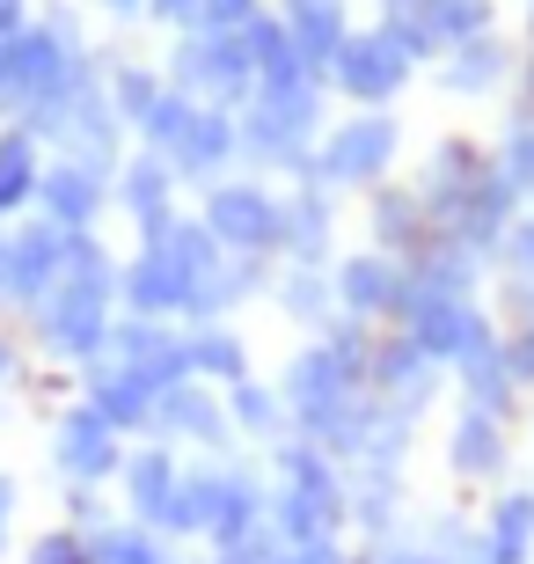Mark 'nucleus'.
<instances>
[{
	"label": "nucleus",
	"instance_id": "f257e3e1",
	"mask_svg": "<svg viewBox=\"0 0 534 564\" xmlns=\"http://www.w3.org/2000/svg\"><path fill=\"white\" fill-rule=\"evenodd\" d=\"M110 330H118V257L103 250V235H74L52 293L22 315V337L44 367H96L110 352Z\"/></svg>",
	"mask_w": 534,
	"mask_h": 564
},
{
	"label": "nucleus",
	"instance_id": "f03ea898",
	"mask_svg": "<svg viewBox=\"0 0 534 564\" xmlns=\"http://www.w3.org/2000/svg\"><path fill=\"white\" fill-rule=\"evenodd\" d=\"M373 337H381V330H367V323L337 315L323 337L293 345V359L279 367V403H286V425H293L301 440H323L329 425L351 411V403L367 397Z\"/></svg>",
	"mask_w": 534,
	"mask_h": 564
},
{
	"label": "nucleus",
	"instance_id": "7ed1b4c3",
	"mask_svg": "<svg viewBox=\"0 0 534 564\" xmlns=\"http://www.w3.org/2000/svg\"><path fill=\"white\" fill-rule=\"evenodd\" d=\"M88 66H96V52H88L74 8H52V15L22 22L15 37H0V126H22L30 110L66 96Z\"/></svg>",
	"mask_w": 534,
	"mask_h": 564
},
{
	"label": "nucleus",
	"instance_id": "20e7f679",
	"mask_svg": "<svg viewBox=\"0 0 534 564\" xmlns=\"http://www.w3.org/2000/svg\"><path fill=\"white\" fill-rule=\"evenodd\" d=\"M329 88L301 82V88H257L235 110V140H242L249 169H279L286 184H315V140L329 132Z\"/></svg>",
	"mask_w": 534,
	"mask_h": 564
},
{
	"label": "nucleus",
	"instance_id": "39448f33",
	"mask_svg": "<svg viewBox=\"0 0 534 564\" xmlns=\"http://www.w3.org/2000/svg\"><path fill=\"white\" fill-rule=\"evenodd\" d=\"M403 147H411V132H403L395 110H345L315 140V184L337 191V198H367V191L395 184Z\"/></svg>",
	"mask_w": 534,
	"mask_h": 564
},
{
	"label": "nucleus",
	"instance_id": "423d86ee",
	"mask_svg": "<svg viewBox=\"0 0 534 564\" xmlns=\"http://www.w3.org/2000/svg\"><path fill=\"white\" fill-rule=\"evenodd\" d=\"M162 74H168V88H184V96H198V104H212V110H242L249 96H257L249 30H227V37H212V30H176Z\"/></svg>",
	"mask_w": 534,
	"mask_h": 564
},
{
	"label": "nucleus",
	"instance_id": "0eeeda50",
	"mask_svg": "<svg viewBox=\"0 0 534 564\" xmlns=\"http://www.w3.org/2000/svg\"><path fill=\"white\" fill-rule=\"evenodd\" d=\"M279 206H286V191H271L264 176H220L212 191H198V220L212 228L227 257H271L279 264Z\"/></svg>",
	"mask_w": 534,
	"mask_h": 564
},
{
	"label": "nucleus",
	"instance_id": "6e6552de",
	"mask_svg": "<svg viewBox=\"0 0 534 564\" xmlns=\"http://www.w3.org/2000/svg\"><path fill=\"white\" fill-rule=\"evenodd\" d=\"M411 82H417V59L389 37V30H351L323 88L345 96L351 110H395L403 96H411Z\"/></svg>",
	"mask_w": 534,
	"mask_h": 564
},
{
	"label": "nucleus",
	"instance_id": "1a4fd4ad",
	"mask_svg": "<svg viewBox=\"0 0 534 564\" xmlns=\"http://www.w3.org/2000/svg\"><path fill=\"white\" fill-rule=\"evenodd\" d=\"M44 455H52L59 491H103V484H118L132 447H124V433H110L88 403H59V419L44 433Z\"/></svg>",
	"mask_w": 534,
	"mask_h": 564
},
{
	"label": "nucleus",
	"instance_id": "9d476101",
	"mask_svg": "<svg viewBox=\"0 0 534 564\" xmlns=\"http://www.w3.org/2000/svg\"><path fill=\"white\" fill-rule=\"evenodd\" d=\"M447 301H483V257H469V250H454V242L432 235L417 257H403V286H395L389 330H403V323H417V315H432V308H447Z\"/></svg>",
	"mask_w": 534,
	"mask_h": 564
},
{
	"label": "nucleus",
	"instance_id": "9b49d317",
	"mask_svg": "<svg viewBox=\"0 0 534 564\" xmlns=\"http://www.w3.org/2000/svg\"><path fill=\"white\" fill-rule=\"evenodd\" d=\"M66 242L74 235L66 228H52L44 213H22L15 228H8V250H0V315H30L52 293V279H59V264H66Z\"/></svg>",
	"mask_w": 534,
	"mask_h": 564
},
{
	"label": "nucleus",
	"instance_id": "f8f14e48",
	"mask_svg": "<svg viewBox=\"0 0 534 564\" xmlns=\"http://www.w3.org/2000/svg\"><path fill=\"white\" fill-rule=\"evenodd\" d=\"M110 176L118 162H88V154H52L37 184V213L66 235H96V220L110 213Z\"/></svg>",
	"mask_w": 534,
	"mask_h": 564
},
{
	"label": "nucleus",
	"instance_id": "ddd939ff",
	"mask_svg": "<svg viewBox=\"0 0 534 564\" xmlns=\"http://www.w3.org/2000/svg\"><path fill=\"white\" fill-rule=\"evenodd\" d=\"M146 440H162V447H198V455H235V425H227V403L220 389L206 381H176L168 397H154V425Z\"/></svg>",
	"mask_w": 534,
	"mask_h": 564
},
{
	"label": "nucleus",
	"instance_id": "4468645a",
	"mask_svg": "<svg viewBox=\"0 0 534 564\" xmlns=\"http://www.w3.org/2000/svg\"><path fill=\"white\" fill-rule=\"evenodd\" d=\"M483 169H491V147L469 140V132H447V140H432L425 154H417L411 169V191H417V206H425V220L439 228L461 198H469L476 184H483Z\"/></svg>",
	"mask_w": 534,
	"mask_h": 564
},
{
	"label": "nucleus",
	"instance_id": "2eb2a0df",
	"mask_svg": "<svg viewBox=\"0 0 534 564\" xmlns=\"http://www.w3.org/2000/svg\"><path fill=\"white\" fill-rule=\"evenodd\" d=\"M110 367H124L132 381H146L154 397H168L176 381H190V359H184V323H146V315H118L110 330Z\"/></svg>",
	"mask_w": 534,
	"mask_h": 564
},
{
	"label": "nucleus",
	"instance_id": "dca6fc26",
	"mask_svg": "<svg viewBox=\"0 0 534 564\" xmlns=\"http://www.w3.org/2000/svg\"><path fill=\"white\" fill-rule=\"evenodd\" d=\"M367 389L389 403V411H403V419H425L432 403H439V389H447V367H432L403 330H381V337H373Z\"/></svg>",
	"mask_w": 534,
	"mask_h": 564
},
{
	"label": "nucleus",
	"instance_id": "f3484780",
	"mask_svg": "<svg viewBox=\"0 0 534 564\" xmlns=\"http://www.w3.org/2000/svg\"><path fill=\"white\" fill-rule=\"evenodd\" d=\"M403 337H411L432 367H447V375H454L461 359L491 352L498 337H505V323H498L491 301H447V308H432V315H417V323H403Z\"/></svg>",
	"mask_w": 534,
	"mask_h": 564
},
{
	"label": "nucleus",
	"instance_id": "a211bd4d",
	"mask_svg": "<svg viewBox=\"0 0 534 564\" xmlns=\"http://www.w3.org/2000/svg\"><path fill=\"white\" fill-rule=\"evenodd\" d=\"M337 228H345V198L323 184H286L279 206V264H337Z\"/></svg>",
	"mask_w": 534,
	"mask_h": 564
},
{
	"label": "nucleus",
	"instance_id": "6ab92c4d",
	"mask_svg": "<svg viewBox=\"0 0 534 564\" xmlns=\"http://www.w3.org/2000/svg\"><path fill=\"white\" fill-rule=\"evenodd\" d=\"M329 286H337V315H351V323H367V330H389L395 315V286H403V257L389 250H337V264H329Z\"/></svg>",
	"mask_w": 534,
	"mask_h": 564
},
{
	"label": "nucleus",
	"instance_id": "aec40b11",
	"mask_svg": "<svg viewBox=\"0 0 534 564\" xmlns=\"http://www.w3.org/2000/svg\"><path fill=\"white\" fill-rule=\"evenodd\" d=\"M264 506H271L264 462L227 455V462H220V499H212V521H206V543H212V550L264 543Z\"/></svg>",
	"mask_w": 534,
	"mask_h": 564
},
{
	"label": "nucleus",
	"instance_id": "412c9836",
	"mask_svg": "<svg viewBox=\"0 0 534 564\" xmlns=\"http://www.w3.org/2000/svg\"><path fill=\"white\" fill-rule=\"evenodd\" d=\"M447 477L454 484H505L513 469V425L491 419V411H469V403H454L447 419Z\"/></svg>",
	"mask_w": 534,
	"mask_h": 564
},
{
	"label": "nucleus",
	"instance_id": "4be33fe9",
	"mask_svg": "<svg viewBox=\"0 0 534 564\" xmlns=\"http://www.w3.org/2000/svg\"><path fill=\"white\" fill-rule=\"evenodd\" d=\"M168 162V176H176V184H190V191H212L220 184V176H235V169H242V140H235V110H198V118H190V132L176 147H168L162 154Z\"/></svg>",
	"mask_w": 534,
	"mask_h": 564
},
{
	"label": "nucleus",
	"instance_id": "5701e85b",
	"mask_svg": "<svg viewBox=\"0 0 534 564\" xmlns=\"http://www.w3.org/2000/svg\"><path fill=\"white\" fill-rule=\"evenodd\" d=\"M271 15L286 22V44L301 52V66H308L315 82H329V66H337V52H345V37H351L345 0H279Z\"/></svg>",
	"mask_w": 534,
	"mask_h": 564
},
{
	"label": "nucleus",
	"instance_id": "b1692460",
	"mask_svg": "<svg viewBox=\"0 0 534 564\" xmlns=\"http://www.w3.org/2000/svg\"><path fill=\"white\" fill-rule=\"evenodd\" d=\"M176 176H168V162L162 154H124L118 162V176H110V213H118V220H132V235L140 228H154V220H168V213H176Z\"/></svg>",
	"mask_w": 534,
	"mask_h": 564
},
{
	"label": "nucleus",
	"instance_id": "393cba45",
	"mask_svg": "<svg viewBox=\"0 0 534 564\" xmlns=\"http://www.w3.org/2000/svg\"><path fill=\"white\" fill-rule=\"evenodd\" d=\"M520 74V52L505 37H469V44H454L447 59H439V88H447L454 104H476V96H498V88Z\"/></svg>",
	"mask_w": 534,
	"mask_h": 564
},
{
	"label": "nucleus",
	"instance_id": "a878e982",
	"mask_svg": "<svg viewBox=\"0 0 534 564\" xmlns=\"http://www.w3.org/2000/svg\"><path fill=\"white\" fill-rule=\"evenodd\" d=\"M367 242H373V250H389V257H417L432 242V220H425V206H417L411 176L367 191Z\"/></svg>",
	"mask_w": 534,
	"mask_h": 564
},
{
	"label": "nucleus",
	"instance_id": "bb28decb",
	"mask_svg": "<svg viewBox=\"0 0 534 564\" xmlns=\"http://www.w3.org/2000/svg\"><path fill=\"white\" fill-rule=\"evenodd\" d=\"M81 403L110 425V433H124V440L154 425V389H146V381H132L124 367H110V359L81 367Z\"/></svg>",
	"mask_w": 534,
	"mask_h": 564
},
{
	"label": "nucleus",
	"instance_id": "cd10ccee",
	"mask_svg": "<svg viewBox=\"0 0 534 564\" xmlns=\"http://www.w3.org/2000/svg\"><path fill=\"white\" fill-rule=\"evenodd\" d=\"M176 469H184V455H176V447H162V440L132 447V455H124V469H118V506H124V521L154 528V513H162L168 491H176Z\"/></svg>",
	"mask_w": 534,
	"mask_h": 564
},
{
	"label": "nucleus",
	"instance_id": "c85d7f7f",
	"mask_svg": "<svg viewBox=\"0 0 534 564\" xmlns=\"http://www.w3.org/2000/svg\"><path fill=\"white\" fill-rule=\"evenodd\" d=\"M220 462L227 455H198V462L176 469V491H168V506L154 513V535H162V543H190V535H206L212 499H220Z\"/></svg>",
	"mask_w": 534,
	"mask_h": 564
},
{
	"label": "nucleus",
	"instance_id": "c756f323",
	"mask_svg": "<svg viewBox=\"0 0 534 564\" xmlns=\"http://www.w3.org/2000/svg\"><path fill=\"white\" fill-rule=\"evenodd\" d=\"M271 308L286 315L293 330L323 337L329 323H337V286H329L323 264H279V272H271Z\"/></svg>",
	"mask_w": 534,
	"mask_h": 564
},
{
	"label": "nucleus",
	"instance_id": "7c9ffc66",
	"mask_svg": "<svg viewBox=\"0 0 534 564\" xmlns=\"http://www.w3.org/2000/svg\"><path fill=\"white\" fill-rule=\"evenodd\" d=\"M44 154L22 126H0V228H15L22 213H37V184H44Z\"/></svg>",
	"mask_w": 534,
	"mask_h": 564
},
{
	"label": "nucleus",
	"instance_id": "2f4dec72",
	"mask_svg": "<svg viewBox=\"0 0 534 564\" xmlns=\"http://www.w3.org/2000/svg\"><path fill=\"white\" fill-rule=\"evenodd\" d=\"M184 359H190V381L235 389L249 375V337L235 323H184Z\"/></svg>",
	"mask_w": 534,
	"mask_h": 564
},
{
	"label": "nucleus",
	"instance_id": "473e14b6",
	"mask_svg": "<svg viewBox=\"0 0 534 564\" xmlns=\"http://www.w3.org/2000/svg\"><path fill=\"white\" fill-rule=\"evenodd\" d=\"M454 381H461V403H469V411H491V419H505V425L520 419V397H527V389H520L513 359H505V337H498L491 352L461 359V367H454Z\"/></svg>",
	"mask_w": 534,
	"mask_h": 564
},
{
	"label": "nucleus",
	"instance_id": "72a5a7b5",
	"mask_svg": "<svg viewBox=\"0 0 534 564\" xmlns=\"http://www.w3.org/2000/svg\"><path fill=\"white\" fill-rule=\"evenodd\" d=\"M483 543H491V564H534V491L527 484H505L491 499Z\"/></svg>",
	"mask_w": 534,
	"mask_h": 564
},
{
	"label": "nucleus",
	"instance_id": "f704fd0d",
	"mask_svg": "<svg viewBox=\"0 0 534 564\" xmlns=\"http://www.w3.org/2000/svg\"><path fill=\"white\" fill-rule=\"evenodd\" d=\"M220 403H227V425H235V440H286L293 425H286V403H279V381H257V375H242L235 389H220Z\"/></svg>",
	"mask_w": 534,
	"mask_h": 564
},
{
	"label": "nucleus",
	"instance_id": "c9c22d12",
	"mask_svg": "<svg viewBox=\"0 0 534 564\" xmlns=\"http://www.w3.org/2000/svg\"><path fill=\"white\" fill-rule=\"evenodd\" d=\"M162 88H168L162 66H146V59H103V96H110V110H118L124 132H132L146 110L162 104Z\"/></svg>",
	"mask_w": 534,
	"mask_h": 564
},
{
	"label": "nucleus",
	"instance_id": "e433bc0d",
	"mask_svg": "<svg viewBox=\"0 0 534 564\" xmlns=\"http://www.w3.org/2000/svg\"><path fill=\"white\" fill-rule=\"evenodd\" d=\"M88 550H96V564H162L168 543L154 535V528L124 521V513H110V521L88 528Z\"/></svg>",
	"mask_w": 534,
	"mask_h": 564
},
{
	"label": "nucleus",
	"instance_id": "4c0bfd02",
	"mask_svg": "<svg viewBox=\"0 0 534 564\" xmlns=\"http://www.w3.org/2000/svg\"><path fill=\"white\" fill-rule=\"evenodd\" d=\"M491 30H498L491 0H432V44H439V59L469 37H491Z\"/></svg>",
	"mask_w": 534,
	"mask_h": 564
},
{
	"label": "nucleus",
	"instance_id": "58836bf2",
	"mask_svg": "<svg viewBox=\"0 0 534 564\" xmlns=\"http://www.w3.org/2000/svg\"><path fill=\"white\" fill-rule=\"evenodd\" d=\"M198 110H206L198 96H184V88H162V104H154L140 126H132V140H140L146 154H168V147L190 132V118H198Z\"/></svg>",
	"mask_w": 534,
	"mask_h": 564
},
{
	"label": "nucleus",
	"instance_id": "ea45409f",
	"mask_svg": "<svg viewBox=\"0 0 534 564\" xmlns=\"http://www.w3.org/2000/svg\"><path fill=\"white\" fill-rule=\"evenodd\" d=\"M373 30H389L417 66L439 59V44H432V0H381V22H373Z\"/></svg>",
	"mask_w": 534,
	"mask_h": 564
},
{
	"label": "nucleus",
	"instance_id": "a19ab883",
	"mask_svg": "<svg viewBox=\"0 0 534 564\" xmlns=\"http://www.w3.org/2000/svg\"><path fill=\"white\" fill-rule=\"evenodd\" d=\"M37 375H44V359L30 352V337H22L15 323L0 315V397H8V403L30 397V389H37Z\"/></svg>",
	"mask_w": 534,
	"mask_h": 564
},
{
	"label": "nucleus",
	"instance_id": "79ce46f5",
	"mask_svg": "<svg viewBox=\"0 0 534 564\" xmlns=\"http://www.w3.org/2000/svg\"><path fill=\"white\" fill-rule=\"evenodd\" d=\"M491 154H498V169L513 176V191L534 206V118H505V132L491 140Z\"/></svg>",
	"mask_w": 534,
	"mask_h": 564
},
{
	"label": "nucleus",
	"instance_id": "37998d69",
	"mask_svg": "<svg viewBox=\"0 0 534 564\" xmlns=\"http://www.w3.org/2000/svg\"><path fill=\"white\" fill-rule=\"evenodd\" d=\"M22 564H96V550H88V528L59 521V528H44V535H30Z\"/></svg>",
	"mask_w": 534,
	"mask_h": 564
},
{
	"label": "nucleus",
	"instance_id": "c03bdc74",
	"mask_svg": "<svg viewBox=\"0 0 534 564\" xmlns=\"http://www.w3.org/2000/svg\"><path fill=\"white\" fill-rule=\"evenodd\" d=\"M257 15H264V0H198L190 30H212V37H227V30H249Z\"/></svg>",
	"mask_w": 534,
	"mask_h": 564
},
{
	"label": "nucleus",
	"instance_id": "a18cd8bd",
	"mask_svg": "<svg viewBox=\"0 0 534 564\" xmlns=\"http://www.w3.org/2000/svg\"><path fill=\"white\" fill-rule=\"evenodd\" d=\"M491 264H498V272H505V279L534 272V206L520 213L513 228H505V242H498V250H491Z\"/></svg>",
	"mask_w": 534,
	"mask_h": 564
},
{
	"label": "nucleus",
	"instance_id": "49530a36",
	"mask_svg": "<svg viewBox=\"0 0 534 564\" xmlns=\"http://www.w3.org/2000/svg\"><path fill=\"white\" fill-rule=\"evenodd\" d=\"M498 323H505V330H534V272L505 279V293H498Z\"/></svg>",
	"mask_w": 534,
	"mask_h": 564
},
{
	"label": "nucleus",
	"instance_id": "de8ad7c7",
	"mask_svg": "<svg viewBox=\"0 0 534 564\" xmlns=\"http://www.w3.org/2000/svg\"><path fill=\"white\" fill-rule=\"evenodd\" d=\"M367 564H439V550H432L425 535H395V543L367 550Z\"/></svg>",
	"mask_w": 534,
	"mask_h": 564
},
{
	"label": "nucleus",
	"instance_id": "09e8293b",
	"mask_svg": "<svg viewBox=\"0 0 534 564\" xmlns=\"http://www.w3.org/2000/svg\"><path fill=\"white\" fill-rule=\"evenodd\" d=\"M15 513H22V484L0 469V557H8V543H15Z\"/></svg>",
	"mask_w": 534,
	"mask_h": 564
},
{
	"label": "nucleus",
	"instance_id": "8fccbe9b",
	"mask_svg": "<svg viewBox=\"0 0 534 564\" xmlns=\"http://www.w3.org/2000/svg\"><path fill=\"white\" fill-rule=\"evenodd\" d=\"M66 521H74V528H96V521H110L103 491H66Z\"/></svg>",
	"mask_w": 534,
	"mask_h": 564
},
{
	"label": "nucleus",
	"instance_id": "3c124183",
	"mask_svg": "<svg viewBox=\"0 0 534 564\" xmlns=\"http://www.w3.org/2000/svg\"><path fill=\"white\" fill-rule=\"evenodd\" d=\"M198 15V0H146V22H162V30H190Z\"/></svg>",
	"mask_w": 534,
	"mask_h": 564
},
{
	"label": "nucleus",
	"instance_id": "603ef678",
	"mask_svg": "<svg viewBox=\"0 0 534 564\" xmlns=\"http://www.w3.org/2000/svg\"><path fill=\"white\" fill-rule=\"evenodd\" d=\"M345 557H351L345 543H315V550H279L271 564H345Z\"/></svg>",
	"mask_w": 534,
	"mask_h": 564
},
{
	"label": "nucleus",
	"instance_id": "864d4df0",
	"mask_svg": "<svg viewBox=\"0 0 534 564\" xmlns=\"http://www.w3.org/2000/svg\"><path fill=\"white\" fill-rule=\"evenodd\" d=\"M271 557H279V550H271V535H264V543H242V550H212L206 564H271Z\"/></svg>",
	"mask_w": 534,
	"mask_h": 564
},
{
	"label": "nucleus",
	"instance_id": "5fc2aeb1",
	"mask_svg": "<svg viewBox=\"0 0 534 564\" xmlns=\"http://www.w3.org/2000/svg\"><path fill=\"white\" fill-rule=\"evenodd\" d=\"M96 15H110V22H146V0H88Z\"/></svg>",
	"mask_w": 534,
	"mask_h": 564
},
{
	"label": "nucleus",
	"instance_id": "6e6d98bb",
	"mask_svg": "<svg viewBox=\"0 0 534 564\" xmlns=\"http://www.w3.org/2000/svg\"><path fill=\"white\" fill-rule=\"evenodd\" d=\"M22 22H37V15H30V0H0V37H15Z\"/></svg>",
	"mask_w": 534,
	"mask_h": 564
},
{
	"label": "nucleus",
	"instance_id": "4d7b16f0",
	"mask_svg": "<svg viewBox=\"0 0 534 564\" xmlns=\"http://www.w3.org/2000/svg\"><path fill=\"white\" fill-rule=\"evenodd\" d=\"M527 59H534V0H527Z\"/></svg>",
	"mask_w": 534,
	"mask_h": 564
},
{
	"label": "nucleus",
	"instance_id": "13d9d810",
	"mask_svg": "<svg viewBox=\"0 0 534 564\" xmlns=\"http://www.w3.org/2000/svg\"><path fill=\"white\" fill-rule=\"evenodd\" d=\"M162 564H190V557H176V550H168V557H162Z\"/></svg>",
	"mask_w": 534,
	"mask_h": 564
},
{
	"label": "nucleus",
	"instance_id": "bf43d9fd",
	"mask_svg": "<svg viewBox=\"0 0 534 564\" xmlns=\"http://www.w3.org/2000/svg\"><path fill=\"white\" fill-rule=\"evenodd\" d=\"M0 425H8V397H0Z\"/></svg>",
	"mask_w": 534,
	"mask_h": 564
},
{
	"label": "nucleus",
	"instance_id": "052dcab7",
	"mask_svg": "<svg viewBox=\"0 0 534 564\" xmlns=\"http://www.w3.org/2000/svg\"><path fill=\"white\" fill-rule=\"evenodd\" d=\"M0 250H8V228H0Z\"/></svg>",
	"mask_w": 534,
	"mask_h": 564
}]
</instances>
